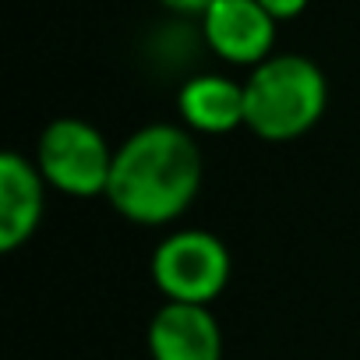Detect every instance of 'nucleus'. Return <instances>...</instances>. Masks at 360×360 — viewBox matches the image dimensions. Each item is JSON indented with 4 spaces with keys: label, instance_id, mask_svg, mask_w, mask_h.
I'll list each match as a JSON object with an SVG mask.
<instances>
[{
    "label": "nucleus",
    "instance_id": "10",
    "mask_svg": "<svg viewBox=\"0 0 360 360\" xmlns=\"http://www.w3.org/2000/svg\"><path fill=\"white\" fill-rule=\"evenodd\" d=\"M162 8H169V11H176V15H205L216 0H159Z\"/></svg>",
    "mask_w": 360,
    "mask_h": 360
},
{
    "label": "nucleus",
    "instance_id": "1",
    "mask_svg": "<svg viewBox=\"0 0 360 360\" xmlns=\"http://www.w3.org/2000/svg\"><path fill=\"white\" fill-rule=\"evenodd\" d=\"M202 169V148L191 131L148 124L117 148L106 202L141 226L173 223L198 198Z\"/></svg>",
    "mask_w": 360,
    "mask_h": 360
},
{
    "label": "nucleus",
    "instance_id": "2",
    "mask_svg": "<svg viewBox=\"0 0 360 360\" xmlns=\"http://www.w3.org/2000/svg\"><path fill=\"white\" fill-rule=\"evenodd\" d=\"M328 103L325 75L300 53L262 60L244 82V127L262 141H293L307 134Z\"/></svg>",
    "mask_w": 360,
    "mask_h": 360
},
{
    "label": "nucleus",
    "instance_id": "6",
    "mask_svg": "<svg viewBox=\"0 0 360 360\" xmlns=\"http://www.w3.org/2000/svg\"><path fill=\"white\" fill-rule=\"evenodd\" d=\"M152 360H223V332L209 307L166 300L148 325Z\"/></svg>",
    "mask_w": 360,
    "mask_h": 360
},
{
    "label": "nucleus",
    "instance_id": "9",
    "mask_svg": "<svg viewBox=\"0 0 360 360\" xmlns=\"http://www.w3.org/2000/svg\"><path fill=\"white\" fill-rule=\"evenodd\" d=\"M258 4H262L276 22H286V18H297V15L307 8V0H258Z\"/></svg>",
    "mask_w": 360,
    "mask_h": 360
},
{
    "label": "nucleus",
    "instance_id": "8",
    "mask_svg": "<svg viewBox=\"0 0 360 360\" xmlns=\"http://www.w3.org/2000/svg\"><path fill=\"white\" fill-rule=\"evenodd\" d=\"M176 106L191 131L226 134L244 124V85L223 75H195L180 89Z\"/></svg>",
    "mask_w": 360,
    "mask_h": 360
},
{
    "label": "nucleus",
    "instance_id": "3",
    "mask_svg": "<svg viewBox=\"0 0 360 360\" xmlns=\"http://www.w3.org/2000/svg\"><path fill=\"white\" fill-rule=\"evenodd\" d=\"M113 155L117 148H110V141L78 117L53 120L39 134V145H36V166L43 180L71 198L106 195Z\"/></svg>",
    "mask_w": 360,
    "mask_h": 360
},
{
    "label": "nucleus",
    "instance_id": "7",
    "mask_svg": "<svg viewBox=\"0 0 360 360\" xmlns=\"http://www.w3.org/2000/svg\"><path fill=\"white\" fill-rule=\"evenodd\" d=\"M46 180L36 162L18 152L0 155V251H18L43 219Z\"/></svg>",
    "mask_w": 360,
    "mask_h": 360
},
{
    "label": "nucleus",
    "instance_id": "5",
    "mask_svg": "<svg viewBox=\"0 0 360 360\" xmlns=\"http://www.w3.org/2000/svg\"><path fill=\"white\" fill-rule=\"evenodd\" d=\"M202 39L230 64L258 68L276 43V18L258 0H216L202 15Z\"/></svg>",
    "mask_w": 360,
    "mask_h": 360
},
{
    "label": "nucleus",
    "instance_id": "4",
    "mask_svg": "<svg viewBox=\"0 0 360 360\" xmlns=\"http://www.w3.org/2000/svg\"><path fill=\"white\" fill-rule=\"evenodd\" d=\"M230 251L209 230H176L152 255V279L173 304L209 307L230 283Z\"/></svg>",
    "mask_w": 360,
    "mask_h": 360
}]
</instances>
